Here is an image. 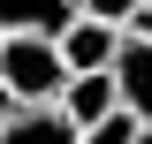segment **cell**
Instances as JSON below:
<instances>
[{"mask_svg": "<svg viewBox=\"0 0 152 144\" xmlns=\"http://www.w3.org/2000/svg\"><path fill=\"white\" fill-rule=\"evenodd\" d=\"M0 84L15 106H53L69 91V68H61L53 38H0Z\"/></svg>", "mask_w": 152, "mask_h": 144, "instance_id": "cell-1", "label": "cell"}, {"mask_svg": "<svg viewBox=\"0 0 152 144\" xmlns=\"http://www.w3.org/2000/svg\"><path fill=\"white\" fill-rule=\"evenodd\" d=\"M53 46H61V68L69 76H114V61H122V31H107L91 15H76Z\"/></svg>", "mask_w": 152, "mask_h": 144, "instance_id": "cell-2", "label": "cell"}, {"mask_svg": "<svg viewBox=\"0 0 152 144\" xmlns=\"http://www.w3.org/2000/svg\"><path fill=\"white\" fill-rule=\"evenodd\" d=\"M53 106H61V121L84 137V129H99V121L122 114V91H114V76H69V91H61Z\"/></svg>", "mask_w": 152, "mask_h": 144, "instance_id": "cell-3", "label": "cell"}, {"mask_svg": "<svg viewBox=\"0 0 152 144\" xmlns=\"http://www.w3.org/2000/svg\"><path fill=\"white\" fill-rule=\"evenodd\" d=\"M114 91H122V114L152 137V46L122 38V61H114Z\"/></svg>", "mask_w": 152, "mask_h": 144, "instance_id": "cell-4", "label": "cell"}, {"mask_svg": "<svg viewBox=\"0 0 152 144\" xmlns=\"http://www.w3.org/2000/svg\"><path fill=\"white\" fill-rule=\"evenodd\" d=\"M76 23V0H0V38H61Z\"/></svg>", "mask_w": 152, "mask_h": 144, "instance_id": "cell-5", "label": "cell"}, {"mask_svg": "<svg viewBox=\"0 0 152 144\" xmlns=\"http://www.w3.org/2000/svg\"><path fill=\"white\" fill-rule=\"evenodd\" d=\"M0 144H76V129L61 121V106H23L15 121L0 129Z\"/></svg>", "mask_w": 152, "mask_h": 144, "instance_id": "cell-6", "label": "cell"}, {"mask_svg": "<svg viewBox=\"0 0 152 144\" xmlns=\"http://www.w3.org/2000/svg\"><path fill=\"white\" fill-rule=\"evenodd\" d=\"M145 0H76V15H91V23H107V31H122V23L137 15Z\"/></svg>", "mask_w": 152, "mask_h": 144, "instance_id": "cell-7", "label": "cell"}, {"mask_svg": "<svg viewBox=\"0 0 152 144\" xmlns=\"http://www.w3.org/2000/svg\"><path fill=\"white\" fill-rule=\"evenodd\" d=\"M76 144H137V121H129V114H114V121H99V129H84Z\"/></svg>", "mask_w": 152, "mask_h": 144, "instance_id": "cell-8", "label": "cell"}, {"mask_svg": "<svg viewBox=\"0 0 152 144\" xmlns=\"http://www.w3.org/2000/svg\"><path fill=\"white\" fill-rule=\"evenodd\" d=\"M15 114H23V106H15V99H8V84H0V129L15 121Z\"/></svg>", "mask_w": 152, "mask_h": 144, "instance_id": "cell-9", "label": "cell"}, {"mask_svg": "<svg viewBox=\"0 0 152 144\" xmlns=\"http://www.w3.org/2000/svg\"><path fill=\"white\" fill-rule=\"evenodd\" d=\"M137 144H152V137H145V129H137Z\"/></svg>", "mask_w": 152, "mask_h": 144, "instance_id": "cell-10", "label": "cell"}, {"mask_svg": "<svg viewBox=\"0 0 152 144\" xmlns=\"http://www.w3.org/2000/svg\"><path fill=\"white\" fill-rule=\"evenodd\" d=\"M145 8H152V0H145Z\"/></svg>", "mask_w": 152, "mask_h": 144, "instance_id": "cell-11", "label": "cell"}]
</instances>
